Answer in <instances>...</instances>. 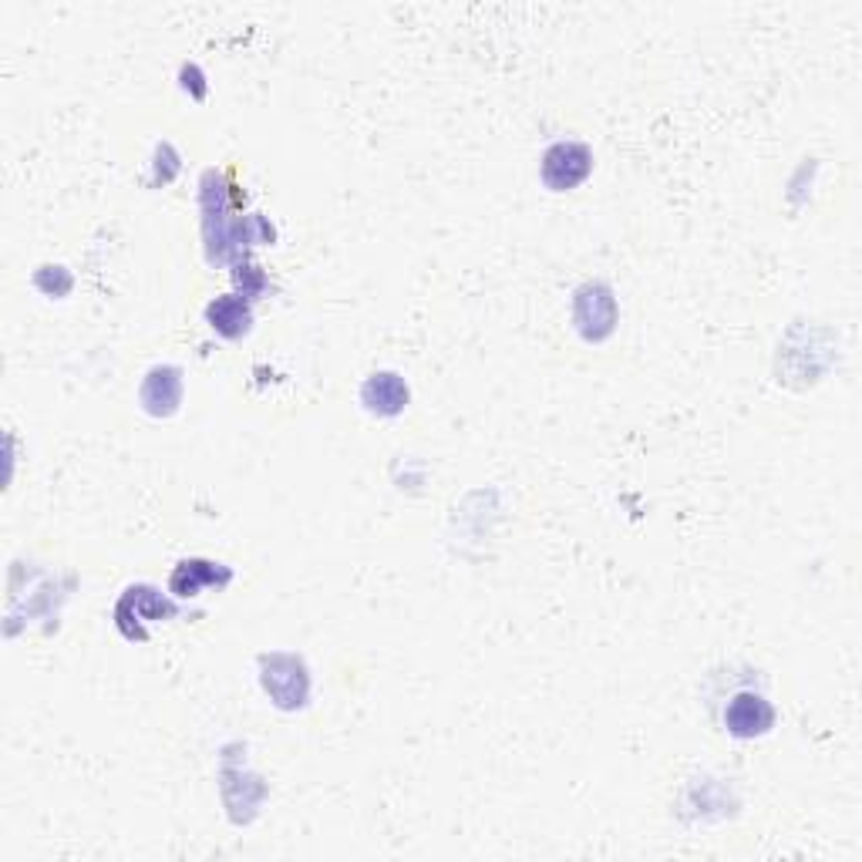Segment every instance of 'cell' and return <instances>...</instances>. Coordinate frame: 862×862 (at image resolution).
<instances>
[{
    "label": "cell",
    "mask_w": 862,
    "mask_h": 862,
    "mask_svg": "<svg viewBox=\"0 0 862 862\" xmlns=\"http://www.w3.org/2000/svg\"><path fill=\"white\" fill-rule=\"evenodd\" d=\"M728 721V732L738 735V738H755V735H765L771 728V721H775V711L771 704L758 694H738L724 714Z\"/></svg>",
    "instance_id": "6da1fadb"
},
{
    "label": "cell",
    "mask_w": 862,
    "mask_h": 862,
    "mask_svg": "<svg viewBox=\"0 0 862 862\" xmlns=\"http://www.w3.org/2000/svg\"><path fill=\"white\" fill-rule=\"evenodd\" d=\"M579 156H586L583 146H556V149H550V152H547V162H542V175H547V183L556 186L560 172H566V175H563V189H573L579 179L589 172V169H573V165H570V162H576Z\"/></svg>",
    "instance_id": "7a4b0ae2"
}]
</instances>
